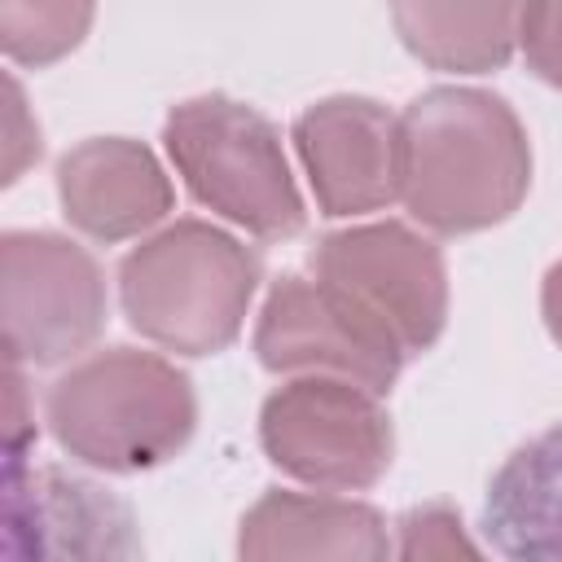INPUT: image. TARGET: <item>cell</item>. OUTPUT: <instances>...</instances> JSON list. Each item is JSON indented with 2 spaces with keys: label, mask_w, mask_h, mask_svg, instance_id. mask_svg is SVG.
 Listing matches in <instances>:
<instances>
[{
  "label": "cell",
  "mask_w": 562,
  "mask_h": 562,
  "mask_svg": "<svg viewBox=\"0 0 562 562\" xmlns=\"http://www.w3.org/2000/svg\"><path fill=\"white\" fill-rule=\"evenodd\" d=\"M167 154L189 193L255 237H294L303 198L290 180L281 140L263 114L228 97H198L171 110Z\"/></svg>",
  "instance_id": "cell-4"
},
{
  "label": "cell",
  "mask_w": 562,
  "mask_h": 562,
  "mask_svg": "<svg viewBox=\"0 0 562 562\" xmlns=\"http://www.w3.org/2000/svg\"><path fill=\"white\" fill-rule=\"evenodd\" d=\"M518 44L527 66L544 83L562 88V0H522Z\"/></svg>",
  "instance_id": "cell-17"
},
{
  "label": "cell",
  "mask_w": 562,
  "mask_h": 562,
  "mask_svg": "<svg viewBox=\"0 0 562 562\" xmlns=\"http://www.w3.org/2000/svg\"><path fill=\"white\" fill-rule=\"evenodd\" d=\"M92 26V0H0V44L22 66L66 57Z\"/></svg>",
  "instance_id": "cell-15"
},
{
  "label": "cell",
  "mask_w": 562,
  "mask_h": 562,
  "mask_svg": "<svg viewBox=\"0 0 562 562\" xmlns=\"http://www.w3.org/2000/svg\"><path fill=\"white\" fill-rule=\"evenodd\" d=\"M255 285L259 259L202 220H180L154 233L119 268L132 329L184 356L224 351L246 321Z\"/></svg>",
  "instance_id": "cell-3"
},
{
  "label": "cell",
  "mask_w": 562,
  "mask_h": 562,
  "mask_svg": "<svg viewBox=\"0 0 562 562\" xmlns=\"http://www.w3.org/2000/svg\"><path fill=\"white\" fill-rule=\"evenodd\" d=\"M325 215H364L400 198V119L364 97H329L294 123Z\"/></svg>",
  "instance_id": "cell-9"
},
{
  "label": "cell",
  "mask_w": 562,
  "mask_h": 562,
  "mask_svg": "<svg viewBox=\"0 0 562 562\" xmlns=\"http://www.w3.org/2000/svg\"><path fill=\"white\" fill-rule=\"evenodd\" d=\"M4 430H9V457H18L22 439L31 435L26 413H22V378H18V360H9V422H4Z\"/></svg>",
  "instance_id": "cell-19"
},
{
  "label": "cell",
  "mask_w": 562,
  "mask_h": 562,
  "mask_svg": "<svg viewBox=\"0 0 562 562\" xmlns=\"http://www.w3.org/2000/svg\"><path fill=\"white\" fill-rule=\"evenodd\" d=\"M237 549L250 562H272V558L378 562V558H386L391 544H386L382 518L360 501L268 492L246 514Z\"/></svg>",
  "instance_id": "cell-12"
},
{
  "label": "cell",
  "mask_w": 562,
  "mask_h": 562,
  "mask_svg": "<svg viewBox=\"0 0 562 562\" xmlns=\"http://www.w3.org/2000/svg\"><path fill=\"white\" fill-rule=\"evenodd\" d=\"M4 549L35 558H132V514L88 479L9 465Z\"/></svg>",
  "instance_id": "cell-10"
},
{
  "label": "cell",
  "mask_w": 562,
  "mask_h": 562,
  "mask_svg": "<svg viewBox=\"0 0 562 562\" xmlns=\"http://www.w3.org/2000/svg\"><path fill=\"white\" fill-rule=\"evenodd\" d=\"M540 307H544V325L553 334V342L562 347V259L549 268L544 277V294H540Z\"/></svg>",
  "instance_id": "cell-20"
},
{
  "label": "cell",
  "mask_w": 562,
  "mask_h": 562,
  "mask_svg": "<svg viewBox=\"0 0 562 562\" xmlns=\"http://www.w3.org/2000/svg\"><path fill=\"white\" fill-rule=\"evenodd\" d=\"M395 553L417 562V558H474L479 549L465 540L461 518L452 509L430 505V509H413L400 522V549Z\"/></svg>",
  "instance_id": "cell-16"
},
{
  "label": "cell",
  "mask_w": 562,
  "mask_h": 562,
  "mask_svg": "<svg viewBox=\"0 0 562 562\" xmlns=\"http://www.w3.org/2000/svg\"><path fill=\"white\" fill-rule=\"evenodd\" d=\"M378 391L347 378H299L281 386L259 417L268 457L316 487H373L391 465V422Z\"/></svg>",
  "instance_id": "cell-5"
},
{
  "label": "cell",
  "mask_w": 562,
  "mask_h": 562,
  "mask_svg": "<svg viewBox=\"0 0 562 562\" xmlns=\"http://www.w3.org/2000/svg\"><path fill=\"white\" fill-rule=\"evenodd\" d=\"M316 281L347 299L364 321L400 342L404 356L426 351L448 316V277L439 250L404 224H364L329 233L312 255Z\"/></svg>",
  "instance_id": "cell-6"
},
{
  "label": "cell",
  "mask_w": 562,
  "mask_h": 562,
  "mask_svg": "<svg viewBox=\"0 0 562 562\" xmlns=\"http://www.w3.org/2000/svg\"><path fill=\"white\" fill-rule=\"evenodd\" d=\"M483 527L505 558L562 562V422L496 470Z\"/></svg>",
  "instance_id": "cell-13"
},
{
  "label": "cell",
  "mask_w": 562,
  "mask_h": 562,
  "mask_svg": "<svg viewBox=\"0 0 562 562\" xmlns=\"http://www.w3.org/2000/svg\"><path fill=\"white\" fill-rule=\"evenodd\" d=\"M404 48L457 75H483L509 61L522 0H391Z\"/></svg>",
  "instance_id": "cell-14"
},
{
  "label": "cell",
  "mask_w": 562,
  "mask_h": 562,
  "mask_svg": "<svg viewBox=\"0 0 562 562\" xmlns=\"http://www.w3.org/2000/svg\"><path fill=\"white\" fill-rule=\"evenodd\" d=\"M255 351L272 373L347 378L369 391H386L404 364L395 338L364 321L325 281L281 277L263 303Z\"/></svg>",
  "instance_id": "cell-8"
},
{
  "label": "cell",
  "mask_w": 562,
  "mask_h": 562,
  "mask_svg": "<svg viewBox=\"0 0 562 562\" xmlns=\"http://www.w3.org/2000/svg\"><path fill=\"white\" fill-rule=\"evenodd\" d=\"M9 140H4V180H18L22 167L31 158H40V132L26 127V105H22V88L9 79Z\"/></svg>",
  "instance_id": "cell-18"
},
{
  "label": "cell",
  "mask_w": 562,
  "mask_h": 562,
  "mask_svg": "<svg viewBox=\"0 0 562 562\" xmlns=\"http://www.w3.org/2000/svg\"><path fill=\"white\" fill-rule=\"evenodd\" d=\"M193 386L162 356L114 347L61 373L48 391V426L57 443L114 474L149 470L193 435Z\"/></svg>",
  "instance_id": "cell-2"
},
{
  "label": "cell",
  "mask_w": 562,
  "mask_h": 562,
  "mask_svg": "<svg viewBox=\"0 0 562 562\" xmlns=\"http://www.w3.org/2000/svg\"><path fill=\"white\" fill-rule=\"evenodd\" d=\"M57 198L75 228L97 241L145 233L171 211V184L154 154L136 140H83L57 167Z\"/></svg>",
  "instance_id": "cell-11"
},
{
  "label": "cell",
  "mask_w": 562,
  "mask_h": 562,
  "mask_svg": "<svg viewBox=\"0 0 562 562\" xmlns=\"http://www.w3.org/2000/svg\"><path fill=\"white\" fill-rule=\"evenodd\" d=\"M0 316L9 360L57 364L83 351L105 321L101 268L57 233H4Z\"/></svg>",
  "instance_id": "cell-7"
},
{
  "label": "cell",
  "mask_w": 562,
  "mask_h": 562,
  "mask_svg": "<svg viewBox=\"0 0 562 562\" xmlns=\"http://www.w3.org/2000/svg\"><path fill=\"white\" fill-rule=\"evenodd\" d=\"M531 149L518 114L479 88H435L400 119V202L435 233H474L518 211Z\"/></svg>",
  "instance_id": "cell-1"
}]
</instances>
